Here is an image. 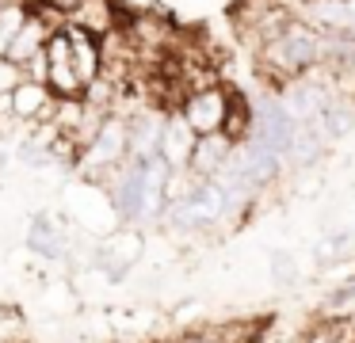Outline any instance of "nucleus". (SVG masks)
<instances>
[{
  "instance_id": "nucleus-1",
  "label": "nucleus",
  "mask_w": 355,
  "mask_h": 343,
  "mask_svg": "<svg viewBox=\"0 0 355 343\" xmlns=\"http://www.w3.org/2000/svg\"><path fill=\"white\" fill-rule=\"evenodd\" d=\"M324 53V42L317 38V30L302 27V23H286L275 38L268 42V65L275 73H302Z\"/></svg>"
},
{
  "instance_id": "nucleus-2",
  "label": "nucleus",
  "mask_w": 355,
  "mask_h": 343,
  "mask_svg": "<svg viewBox=\"0 0 355 343\" xmlns=\"http://www.w3.org/2000/svg\"><path fill=\"white\" fill-rule=\"evenodd\" d=\"M225 118H230V99H225V91H218V88L195 91V96L187 99V107H184V122L199 137L225 134Z\"/></svg>"
},
{
  "instance_id": "nucleus-3",
  "label": "nucleus",
  "mask_w": 355,
  "mask_h": 343,
  "mask_svg": "<svg viewBox=\"0 0 355 343\" xmlns=\"http://www.w3.org/2000/svg\"><path fill=\"white\" fill-rule=\"evenodd\" d=\"M8 103L24 126L27 122H46L50 114H58V96L42 80H16L8 88Z\"/></svg>"
},
{
  "instance_id": "nucleus-4",
  "label": "nucleus",
  "mask_w": 355,
  "mask_h": 343,
  "mask_svg": "<svg viewBox=\"0 0 355 343\" xmlns=\"http://www.w3.org/2000/svg\"><path fill=\"white\" fill-rule=\"evenodd\" d=\"M138 256H141V236L138 233H115L111 240H103L96 248V271H103L111 282H119L138 263Z\"/></svg>"
},
{
  "instance_id": "nucleus-5",
  "label": "nucleus",
  "mask_w": 355,
  "mask_h": 343,
  "mask_svg": "<svg viewBox=\"0 0 355 343\" xmlns=\"http://www.w3.org/2000/svg\"><path fill=\"white\" fill-rule=\"evenodd\" d=\"M195 141H199V134L184 122V114L168 118L164 122V134H161V160L172 168V172H184V168L191 164Z\"/></svg>"
},
{
  "instance_id": "nucleus-6",
  "label": "nucleus",
  "mask_w": 355,
  "mask_h": 343,
  "mask_svg": "<svg viewBox=\"0 0 355 343\" xmlns=\"http://www.w3.org/2000/svg\"><path fill=\"white\" fill-rule=\"evenodd\" d=\"M230 157H233V137H225V134H207V137H199V141H195V152H191V164H187V172H191L195 179H214Z\"/></svg>"
},
{
  "instance_id": "nucleus-7",
  "label": "nucleus",
  "mask_w": 355,
  "mask_h": 343,
  "mask_svg": "<svg viewBox=\"0 0 355 343\" xmlns=\"http://www.w3.org/2000/svg\"><path fill=\"white\" fill-rule=\"evenodd\" d=\"M27 248H31L35 256L58 263V259L69 256V233H65L50 213H39V218L31 221V233H27Z\"/></svg>"
},
{
  "instance_id": "nucleus-8",
  "label": "nucleus",
  "mask_w": 355,
  "mask_h": 343,
  "mask_svg": "<svg viewBox=\"0 0 355 343\" xmlns=\"http://www.w3.org/2000/svg\"><path fill=\"white\" fill-rule=\"evenodd\" d=\"M306 12L332 35H355V0H309Z\"/></svg>"
},
{
  "instance_id": "nucleus-9",
  "label": "nucleus",
  "mask_w": 355,
  "mask_h": 343,
  "mask_svg": "<svg viewBox=\"0 0 355 343\" xmlns=\"http://www.w3.org/2000/svg\"><path fill=\"white\" fill-rule=\"evenodd\" d=\"M321 130H324V137L329 141H336V137H344L347 130H352V122H355V107L347 103V99H336L332 96L329 103H324V111H321Z\"/></svg>"
},
{
  "instance_id": "nucleus-10",
  "label": "nucleus",
  "mask_w": 355,
  "mask_h": 343,
  "mask_svg": "<svg viewBox=\"0 0 355 343\" xmlns=\"http://www.w3.org/2000/svg\"><path fill=\"white\" fill-rule=\"evenodd\" d=\"M27 19H31V12H27L19 0H12L4 12H0V61L8 58V50H12V42L19 38V30L27 27Z\"/></svg>"
},
{
  "instance_id": "nucleus-11",
  "label": "nucleus",
  "mask_w": 355,
  "mask_h": 343,
  "mask_svg": "<svg viewBox=\"0 0 355 343\" xmlns=\"http://www.w3.org/2000/svg\"><path fill=\"white\" fill-rule=\"evenodd\" d=\"M271 282L275 286H294L298 282V263L291 252H271Z\"/></svg>"
},
{
  "instance_id": "nucleus-12",
  "label": "nucleus",
  "mask_w": 355,
  "mask_h": 343,
  "mask_svg": "<svg viewBox=\"0 0 355 343\" xmlns=\"http://www.w3.org/2000/svg\"><path fill=\"white\" fill-rule=\"evenodd\" d=\"M355 301V279L352 282H344V286H336L332 290V297L324 305H329V309H344V305H352Z\"/></svg>"
},
{
  "instance_id": "nucleus-13",
  "label": "nucleus",
  "mask_w": 355,
  "mask_h": 343,
  "mask_svg": "<svg viewBox=\"0 0 355 343\" xmlns=\"http://www.w3.org/2000/svg\"><path fill=\"white\" fill-rule=\"evenodd\" d=\"M88 0H42V8H50V12H62V15H73V12H80Z\"/></svg>"
},
{
  "instance_id": "nucleus-14",
  "label": "nucleus",
  "mask_w": 355,
  "mask_h": 343,
  "mask_svg": "<svg viewBox=\"0 0 355 343\" xmlns=\"http://www.w3.org/2000/svg\"><path fill=\"white\" fill-rule=\"evenodd\" d=\"M180 343H225V340H218V335H207V332H199V335H184Z\"/></svg>"
},
{
  "instance_id": "nucleus-15",
  "label": "nucleus",
  "mask_w": 355,
  "mask_h": 343,
  "mask_svg": "<svg viewBox=\"0 0 355 343\" xmlns=\"http://www.w3.org/2000/svg\"><path fill=\"white\" fill-rule=\"evenodd\" d=\"M19 4H24V8H27V4H42V0H19Z\"/></svg>"
},
{
  "instance_id": "nucleus-16",
  "label": "nucleus",
  "mask_w": 355,
  "mask_h": 343,
  "mask_svg": "<svg viewBox=\"0 0 355 343\" xmlns=\"http://www.w3.org/2000/svg\"><path fill=\"white\" fill-rule=\"evenodd\" d=\"M12 4V0H0V12H4V8H8Z\"/></svg>"
}]
</instances>
